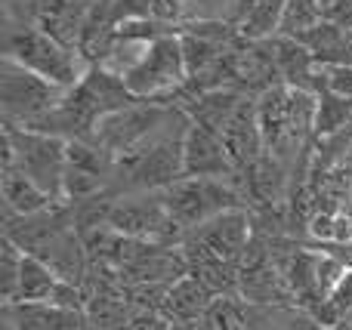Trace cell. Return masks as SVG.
Listing matches in <instances>:
<instances>
[{"label":"cell","instance_id":"17","mask_svg":"<svg viewBox=\"0 0 352 330\" xmlns=\"http://www.w3.org/2000/svg\"><path fill=\"white\" fill-rule=\"evenodd\" d=\"M22 259H25V253L19 250L10 238L0 241V296H3V306H10V303L16 300L19 275H22Z\"/></svg>","mask_w":352,"mask_h":330},{"label":"cell","instance_id":"18","mask_svg":"<svg viewBox=\"0 0 352 330\" xmlns=\"http://www.w3.org/2000/svg\"><path fill=\"white\" fill-rule=\"evenodd\" d=\"M322 86L337 96L352 99V65H328L322 68Z\"/></svg>","mask_w":352,"mask_h":330},{"label":"cell","instance_id":"14","mask_svg":"<svg viewBox=\"0 0 352 330\" xmlns=\"http://www.w3.org/2000/svg\"><path fill=\"white\" fill-rule=\"evenodd\" d=\"M6 315L12 330H62L68 309H59L53 303H10Z\"/></svg>","mask_w":352,"mask_h":330},{"label":"cell","instance_id":"15","mask_svg":"<svg viewBox=\"0 0 352 330\" xmlns=\"http://www.w3.org/2000/svg\"><path fill=\"white\" fill-rule=\"evenodd\" d=\"M285 12H287V0H260L244 16V22L238 25V34L244 40H266L285 25Z\"/></svg>","mask_w":352,"mask_h":330},{"label":"cell","instance_id":"27","mask_svg":"<svg viewBox=\"0 0 352 330\" xmlns=\"http://www.w3.org/2000/svg\"><path fill=\"white\" fill-rule=\"evenodd\" d=\"M331 330H352V321H340V325L331 327Z\"/></svg>","mask_w":352,"mask_h":330},{"label":"cell","instance_id":"6","mask_svg":"<svg viewBox=\"0 0 352 330\" xmlns=\"http://www.w3.org/2000/svg\"><path fill=\"white\" fill-rule=\"evenodd\" d=\"M109 228H115L118 235H127V238L164 244V247H179L186 241V232L167 213L158 191L118 198L109 210Z\"/></svg>","mask_w":352,"mask_h":330},{"label":"cell","instance_id":"2","mask_svg":"<svg viewBox=\"0 0 352 330\" xmlns=\"http://www.w3.org/2000/svg\"><path fill=\"white\" fill-rule=\"evenodd\" d=\"M65 148V139L3 123V167H19L53 201H62V179H65L68 167Z\"/></svg>","mask_w":352,"mask_h":330},{"label":"cell","instance_id":"9","mask_svg":"<svg viewBox=\"0 0 352 330\" xmlns=\"http://www.w3.org/2000/svg\"><path fill=\"white\" fill-rule=\"evenodd\" d=\"M182 164H186V179H232V176H238L223 136L201 127V123H188Z\"/></svg>","mask_w":352,"mask_h":330},{"label":"cell","instance_id":"19","mask_svg":"<svg viewBox=\"0 0 352 330\" xmlns=\"http://www.w3.org/2000/svg\"><path fill=\"white\" fill-rule=\"evenodd\" d=\"M152 19L167 25H186V0H152Z\"/></svg>","mask_w":352,"mask_h":330},{"label":"cell","instance_id":"21","mask_svg":"<svg viewBox=\"0 0 352 330\" xmlns=\"http://www.w3.org/2000/svg\"><path fill=\"white\" fill-rule=\"evenodd\" d=\"M152 16V0H115V19L118 25L130 19H148Z\"/></svg>","mask_w":352,"mask_h":330},{"label":"cell","instance_id":"28","mask_svg":"<svg viewBox=\"0 0 352 330\" xmlns=\"http://www.w3.org/2000/svg\"><path fill=\"white\" fill-rule=\"evenodd\" d=\"M346 257H349V266H352V241L346 244Z\"/></svg>","mask_w":352,"mask_h":330},{"label":"cell","instance_id":"22","mask_svg":"<svg viewBox=\"0 0 352 330\" xmlns=\"http://www.w3.org/2000/svg\"><path fill=\"white\" fill-rule=\"evenodd\" d=\"M331 303L340 309L343 321H346V315L352 312V269L346 272V275H343V281L334 287V294H331Z\"/></svg>","mask_w":352,"mask_h":330},{"label":"cell","instance_id":"20","mask_svg":"<svg viewBox=\"0 0 352 330\" xmlns=\"http://www.w3.org/2000/svg\"><path fill=\"white\" fill-rule=\"evenodd\" d=\"M130 330H173V321L161 312L133 309V312H130Z\"/></svg>","mask_w":352,"mask_h":330},{"label":"cell","instance_id":"16","mask_svg":"<svg viewBox=\"0 0 352 330\" xmlns=\"http://www.w3.org/2000/svg\"><path fill=\"white\" fill-rule=\"evenodd\" d=\"M352 121V99L337 96L331 90H322L316 99V133L318 136H331L337 130H343Z\"/></svg>","mask_w":352,"mask_h":330},{"label":"cell","instance_id":"3","mask_svg":"<svg viewBox=\"0 0 352 330\" xmlns=\"http://www.w3.org/2000/svg\"><path fill=\"white\" fill-rule=\"evenodd\" d=\"M158 198L186 235L226 210L248 207L244 191L232 179H179L170 189L158 191Z\"/></svg>","mask_w":352,"mask_h":330},{"label":"cell","instance_id":"7","mask_svg":"<svg viewBox=\"0 0 352 330\" xmlns=\"http://www.w3.org/2000/svg\"><path fill=\"white\" fill-rule=\"evenodd\" d=\"M179 108H173V102H148V99H140L136 105L121 111H111L93 130V142L99 148H105L109 154H124L130 148L142 145L146 139H152V133L173 117Z\"/></svg>","mask_w":352,"mask_h":330},{"label":"cell","instance_id":"10","mask_svg":"<svg viewBox=\"0 0 352 330\" xmlns=\"http://www.w3.org/2000/svg\"><path fill=\"white\" fill-rule=\"evenodd\" d=\"M275 312L281 309L256 306L244 296H217L213 306L207 309L201 330H266Z\"/></svg>","mask_w":352,"mask_h":330},{"label":"cell","instance_id":"11","mask_svg":"<svg viewBox=\"0 0 352 330\" xmlns=\"http://www.w3.org/2000/svg\"><path fill=\"white\" fill-rule=\"evenodd\" d=\"M217 296L204 287L195 275L179 278L176 284H170L167 290V303H164V315L173 325H188V321H204L207 309L213 306Z\"/></svg>","mask_w":352,"mask_h":330},{"label":"cell","instance_id":"5","mask_svg":"<svg viewBox=\"0 0 352 330\" xmlns=\"http://www.w3.org/2000/svg\"><path fill=\"white\" fill-rule=\"evenodd\" d=\"M65 90L50 80L37 78L34 71L22 68L19 62L6 59L0 62V108H3V123L25 127V123L43 117L62 102Z\"/></svg>","mask_w":352,"mask_h":330},{"label":"cell","instance_id":"26","mask_svg":"<svg viewBox=\"0 0 352 330\" xmlns=\"http://www.w3.org/2000/svg\"><path fill=\"white\" fill-rule=\"evenodd\" d=\"M204 321H188V325H173V330H201Z\"/></svg>","mask_w":352,"mask_h":330},{"label":"cell","instance_id":"25","mask_svg":"<svg viewBox=\"0 0 352 330\" xmlns=\"http://www.w3.org/2000/svg\"><path fill=\"white\" fill-rule=\"evenodd\" d=\"M256 3H260V0H235V6H232V22H235V28L244 22V16H248Z\"/></svg>","mask_w":352,"mask_h":330},{"label":"cell","instance_id":"8","mask_svg":"<svg viewBox=\"0 0 352 330\" xmlns=\"http://www.w3.org/2000/svg\"><path fill=\"white\" fill-rule=\"evenodd\" d=\"M186 238L198 241L201 247H207L213 257L226 259V263H241L244 250H248L250 238H254V210L250 207L226 210V213L213 216L210 222L198 226L195 232H188Z\"/></svg>","mask_w":352,"mask_h":330},{"label":"cell","instance_id":"24","mask_svg":"<svg viewBox=\"0 0 352 330\" xmlns=\"http://www.w3.org/2000/svg\"><path fill=\"white\" fill-rule=\"evenodd\" d=\"M62 330H93L87 312H68L65 321H62Z\"/></svg>","mask_w":352,"mask_h":330},{"label":"cell","instance_id":"23","mask_svg":"<svg viewBox=\"0 0 352 330\" xmlns=\"http://www.w3.org/2000/svg\"><path fill=\"white\" fill-rule=\"evenodd\" d=\"M281 330H328V327H322L316 318H309L306 312H300L297 309V315H291V321H287Z\"/></svg>","mask_w":352,"mask_h":330},{"label":"cell","instance_id":"13","mask_svg":"<svg viewBox=\"0 0 352 330\" xmlns=\"http://www.w3.org/2000/svg\"><path fill=\"white\" fill-rule=\"evenodd\" d=\"M62 287V278L50 269L43 259L28 257L22 259V275H19V290L12 303H53Z\"/></svg>","mask_w":352,"mask_h":330},{"label":"cell","instance_id":"12","mask_svg":"<svg viewBox=\"0 0 352 330\" xmlns=\"http://www.w3.org/2000/svg\"><path fill=\"white\" fill-rule=\"evenodd\" d=\"M3 204L10 213H19V216H31V213H41V210H50L53 198L34 182L28 179L19 167H3Z\"/></svg>","mask_w":352,"mask_h":330},{"label":"cell","instance_id":"1","mask_svg":"<svg viewBox=\"0 0 352 330\" xmlns=\"http://www.w3.org/2000/svg\"><path fill=\"white\" fill-rule=\"evenodd\" d=\"M3 56L19 62V65L28 68V71H34L37 78L62 86V90L78 86L84 71L90 68L74 49L62 47L47 31H41L37 25H25V22L6 31V53Z\"/></svg>","mask_w":352,"mask_h":330},{"label":"cell","instance_id":"4","mask_svg":"<svg viewBox=\"0 0 352 330\" xmlns=\"http://www.w3.org/2000/svg\"><path fill=\"white\" fill-rule=\"evenodd\" d=\"M127 84V90L136 99H148V102H161L167 93H176L188 80L186 71V56H182V37H161L155 43H146L142 53L133 62L118 71Z\"/></svg>","mask_w":352,"mask_h":330}]
</instances>
